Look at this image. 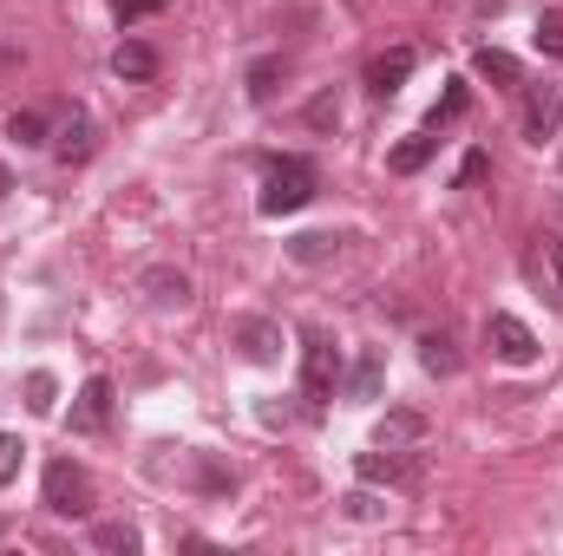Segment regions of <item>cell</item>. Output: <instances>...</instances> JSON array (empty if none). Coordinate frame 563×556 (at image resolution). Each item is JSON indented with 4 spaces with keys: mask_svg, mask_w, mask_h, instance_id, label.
<instances>
[{
    "mask_svg": "<svg viewBox=\"0 0 563 556\" xmlns=\"http://www.w3.org/2000/svg\"><path fill=\"white\" fill-rule=\"evenodd\" d=\"M86 151H92V125H86V119H79V112H73V119H66V125H59V157H66V164H79V157H86Z\"/></svg>",
    "mask_w": 563,
    "mask_h": 556,
    "instance_id": "cell-19",
    "label": "cell"
},
{
    "mask_svg": "<svg viewBox=\"0 0 563 556\" xmlns=\"http://www.w3.org/2000/svg\"><path fill=\"white\" fill-rule=\"evenodd\" d=\"M26 407L33 413H53L59 407V380L53 374H26Z\"/></svg>",
    "mask_w": 563,
    "mask_h": 556,
    "instance_id": "cell-25",
    "label": "cell"
},
{
    "mask_svg": "<svg viewBox=\"0 0 563 556\" xmlns=\"http://www.w3.org/2000/svg\"><path fill=\"white\" fill-rule=\"evenodd\" d=\"M112 13L132 26V20H157V13H164V0H112Z\"/></svg>",
    "mask_w": 563,
    "mask_h": 556,
    "instance_id": "cell-28",
    "label": "cell"
},
{
    "mask_svg": "<svg viewBox=\"0 0 563 556\" xmlns=\"http://www.w3.org/2000/svg\"><path fill=\"white\" fill-rule=\"evenodd\" d=\"M20 458H26V445H20L13 432H0V485H13V478H20Z\"/></svg>",
    "mask_w": 563,
    "mask_h": 556,
    "instance_id": "cell-27",
    "label": "cell"
},
{
    "mask_svg": "<svg viewBox=\"0 0 563 556\" xmlns=\"http://www.w3.org/2000/svg\"><path fill=\"white\" fill-rule=\"evenodd\" d=\"M341 511L367 524V518H380V498H367V491H347V498H341Z\"/></svg>",
    "mask_w": 563,
    "mask_h": 556,
    "instance_id": "cell-29",
    "label": "cell"
},
{
    "mask_svg": "<svg viewBox=\"0 0 563 556\" xmlns=\"http://www.w3.org/2000/svg\"><path fill=\"white\" fill-rule=\"evenodd\" d=\"M525 276L538 281V294H544L551 308H563V236H538V243H531Z\"/></svg>",
    "mask_w": 563,
    "mask_h": 556,
    "instance_id": "cell-5",
    "label": "cell"
},
{
    "mask_svg": "<svg viewBox=\"0 0 563 556\" xmlns=\"http://www.w3.org/2000/svg\"><path fill=\"white\" fill-rule=\"evenodd\" d=\"M485 170H492V157H485V151H465V157H459V184H478Z\"/></svg>",
    "mask_w": 563,
    "mask_h": 556,
    "instance_id": "cell-30",
    "label": "cell"
},
{
    "mask_svg": "<svg viewBox=\"0 0 563 556\" xmlns=\"http://www.w3.org/2000/svg\"><path fill=\"white\" fill-rule=\"evenodd\" d=\"M106 425H112V380L92 374V380L79 387V400H73V432L92 438V432H106Z\"/></svg>",
    "mask_w": 563,
    "mask_h": 556,
    "instance_id": "cell-8",
    "label": "cell"
},
{
    "mask_svg": "<svg viewBox=\"0 0 563 556\" xmlns=\"http://www.w3.org/2000/svg\"><path fill=\"white\" fill-rule=\"evenodd\" d=\"M426 438V413H387L380 419V432H374V445H394V452H407V445H420Z\"/></svg>",
    "mask_w": 563,
    "mask_h": 556,
    "instance_id": "cell-12",
    "label": "cell"
},
{
    "mask_svg": "<svg viewBox=\"0 0 563 556\" xmlns=\"http://www.w3.org/2000/svg\"><path fill=\"white\" fill-rule=\"evenodd\" d=\"M282 73H288V66H282L276 53L250 66V99H256V105H263V99H276V79H282Z\"/></svg>",
    "mask_w": 563,
    "mask_h": 556,
    "instance_id": "cell-20",
    "label": "cell"
},
{
    "mask_svg": "<svg viewBox=\"0 0 563 556\" xmlns=\"http://www.w3.org/2000/svg\"><path fill=\"white\" fill-rule=\"evenodd\" d=\"M432 144H439V138H426V132H413V138H400L394 151H387V170H394V177H413V170H426Z\"/></svg>",
    "mask_w": 563,
    "mask_h": 556,
    "instance_id": "cell-16",
    "label": "cell"
},
{
    "mask_svg": "<svg viewBox=\"0 0 563 556\" xmlns=\"http://www.w3.org/2000/svg\"><path fill=\"white\" fill-rule=\"evenodd\" d=\"M347 393H354V400H380V354H374V347L354 360V380H347Z\"/></svg>",
    "mask_w": 563,
    "mask_h": 556,
    "instance_id": "cell-18",
    "label": "cell"
},
{
    "mask_svg": "<svg viewBox=\"0 0 563 556\" xmlns=\"http://www.w3.org/2000/svg\"><path fill=\"white\" fill-rule=\"evenodd\" d=\"M465 105H472V92L452 79V86H445V99L432 105V132H439V125H452V119H465Z\"/></svg>",
    "mask_w": 563,
    "mask_h": 556,
    "instance_id": "cell-24",
    "label": "cell"
},
{
    "mask_svg": "<svg viewBox=\"0 0 563 556\" xmlns=\"http://www.w3.org/2000/svg\"><path fill=\"white\" fill-rule=\"evenodd\" d=\"M139 294L151 308H190V276H184V269H144Z\"/></svg>",
    "mask_w": 563,
    "mask_h": 556,
    "instance_id": "cell-10",
    "label": "cell"
},
{
    "mask_svg": "<svg viewBox=\"0 0 563 556\" xmlns=\"http://www.w3.org/2000/svg\"><path fill=\"white\" fill-rule=\"evenodd\" d=\"M7 190H13V177H7V164H0V197H7Z\"/></svg>",
    "mask_w": 563,
    "mask_h": 556,
    "instance_id": "cell-31",
    "label": "cell"
},
{
    "mask_svg": "<svg viewBox=\"0 0 563 556\" xmlns=\"http://www.w3.org/2000/svg\"><path fill=\"white\" fill-rule=\"evenodd\" d=\"M334 387H341V354H334L321 334H308V354H301V393H308V400H334Z\"/></svg>",
    "mask_w": 563,
    "mask_h": 556,
    "instance_id": "cell-4",
    "label": "cell"
},
{
    "mask_svg": "<svg viewBox=\"0 0 563 556\" xmlns=\"http://www.w3.org/2000/svg\"><path fill=\"white\" fill-rule=\"evenodd\" d=\"M308 125H314V132H334V125H341V99H334V92H314V99H308Z\"/></svg>",
    "mask_w": 563,
    "mask_h": 556,
    "instance_id": "cell-26",
    "label": "cell"
},
{
    "mask_svg": "<svg viewBox=\"0 0 563 556\" xmlns=\"http://www.w3.org/2000/svg\"><path fill=\"white\" fill-rule=\"evenodd\" d=\"M40 498H46L53 518H86L92 511V471L73 465V458H53L46 478H40Z\"/></svg>",
    "mask_w": 563,
    "mask_h": 556,
    "instance_id": "cell-2",
    "label": "cell"
},
{
    "mask_svg": "<svg viewBox=\"0 0 563 556\" xmlns=\"http://www.w3.org/2000/svg\"><path fill=\"white\" fill-rule=\"evenodd\" d=\"M92 544H99V551H119V556H132L144 544L139 531H132V524H92Z\"/></svg>",
    "mask_w": 563,
    "mask_h": 556,
    "instance_id": "cell-21",
    "label": "cell"
},
{
    "mask_svg": "<svg viewBox=\"0 0 563 556\" xmlns=\"http://www.w3.org/2000/svg\"><path fill=\"white\" fill-rule=\"evenodd\" d=\"M472 73H478V79H492V86H505V92H518V86H525V66H518L505 46H478V53H472Z\"/></svg>",
    "mask_w": 563,
    "mask_h": 556,
    "instance_id": "cell-11",
    "label": "cell"
},
{
    "mask_svg": "<svg viewBox=\"0 0 563 556\" xmlns=\"http://www.w3.org/2000/svg\"><path fill=\"white\" fill-rule=\"evenodd\" d=\"M485 347H492L505 367H531V360H538V334H531L518 314H505V308L485 314Z\"/></svg>",
    "mask_w": 563,
    "mask_h": 556,
    "instance_id": "cell-3",
    "label": "cell"
},
{
    "mask_svg": "<svg viewBox=\"0 0 563 556\" xmlns=\"http://www.w3.org/2000/svg\"><path fill=\"white\" fill-rule=\"evenodd\" d=\"M558 132H563V92L558 86H531V92H525V138L551 144Z\"/></svg>",
    "mask_w": 563,
    "mask_h": 556,
    "instance_id": "cell-6",
    "label": "cell"
},
{
    "mask_svg": "<svg viewBox=\"0 0 563 556\" xmlns=\"http://www.w3.org/2000/svg\"><path fill=\"white\" fill-rule=\"evenodd\" d=\"M112 73L132 79V86H144V79H157V53H151L144 40H125V46L112 53Z\"/></svg>",
    "mask_w": 563,
    "mask_h": 556,
    "instance_id": "cell-14",
    "label": "cell"
},
{
    "mask_svg": "<svg viewBox=\"0 0 563 556\" xmlns=\"http://www.w3.org/2000/svg\"><path fill=\"white\" fill-rule=\"evenodd\" d=\"M420 367L426 374H439V380H452L459 374V341L439 327V334H420Z\"/></svg>",
    "mask_w": 563,
    "mask_h": 556,
    "instance_id": "cell-13",
    "label": "cell"
},
{
    "mask_svg": "<svg viewBox=\"0 0 563 556\" xmlns=\"http://www.w3.org/2000/svg\"><path fill=\"white\" fill-rule=\"evenodd\" d=\"M538 53H551V59H563V7H551V13H538Z\"/></svg>",
    "mask_w": 563,
    "mask_h": 556,
    "instance_id": "cell-22",
    "label": "cell"
},
{
    "mask_svg": "<svg viewBox=\"0 0 563 556\" xmlns=\"http://www.w3.org/2000/svg\"><path fill=\"white\" fill-rule=\"evenodd\" d=\"M7 138L33 151V144H46V119H40V112H13V119H7Z\"/></svg>",
    "mask_w": 563,
    "mask_h": 556,
    "instance_id": "cell-23",
    "label": "cell"
},
{
    "mask_svg": "<svg viewBox=\"0 0 563 556\" xmlns=\"http://www.w3.org/2000/svg\"><path fill=\"white\" fill-rule=\"evenodd\" d=\"M341 230H308V236H288V256L295 263H328V256H341Z\"/></svg>",
    "mask_w": 563,
    "mask_h": 556,
    "instance_id": "cell-15",
    "label": "cell"
},
{
    "mask_svg": "<svg viewBox=\"0 0 563 556\" xmlns=\"http://www.w3.org/2000/svg\"><path fill=\"white\" fill-rule=\"evenodd\" d=\"M314 164L308 157H276L269 177H263V216H295L308 197H314Z\"/></svg>",
    "mask_w": 563,
    "mask_h": 556,
    "instance_id": "cell-1",
    "label": "cell"
},
{
    "mask_svg": "<svg viewBox=\"0 0 563 556\" xmlns=\"http://www.w3.org/2000/svg\"><path fill=\"white\" fill-rule=\"evenodd\" d=\"M236 347H243V360L269 367V360H282V327L263 321V314H250V321H236Z\"/></svg>",
    "mask_w": 563,
    "mask_h": 556,
    "instance_id": "cell-9",
    "label": "cell"
},
{
    "mask_svg": "<svg viewBox=\"0 0 563 556\" xmlns=\"http://www.w3.org/2000/svg\"><path fill=\"white\" fill-rule=\"evenodd\" d=\"M354 471H361L367 485H394V478L407 471V458H400L394 445H374V452H361V465H354Z\"/></svg>",
    "mask_w": 563,
    "mask_h": 556,
    "instance_id": "cell-17",
    "label": "cell"
},
{
    "mask_svg": "<svg viewBox=\"0 0 563 556\" xmlns=\"http://www.w3.org/2000/svg\"><path fill=\"white\" fill-rule=\"evenodd\" d=\"M407 79H413V46H387V53L367 59V92L374 99H394Z\"/></svg>",
    "mask_w": 563,
    "mask_h": 556,
    "instance_id": "cell-7",
    "label": "cell"
},
{
    "mask_svg": "<svg viewBox=\"0 0 563 556\" xmlns=\"http://www.w3.org/2000/svg\"><path fill=\"white\" fill-rule=\"evenodd\" d=\"M558 164H563V157H558Z\"/></svg>",
    "mask_w": 563,
    "mask_h": 556,
    "instance_id": "cell-32",
    "label": "cell"
}]
</instances>
